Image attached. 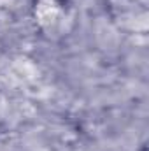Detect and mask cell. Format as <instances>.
<instances>
[{
	"instance_id": "cell-1",
	"label": "cell",
	"mask_w": 149,
	"mask_h": 151,
	"mask_svg": "<svg viewBox=\"0 0 149 151\" xmlns=\"http://www.w3.org/2000/svg\"><path fill=\"white\" fill-rule=\"evenodd\" d=\"M140 151H148V150H146V146H144V148H142V150H140Z\"/></svg>"
}]
</instances>
